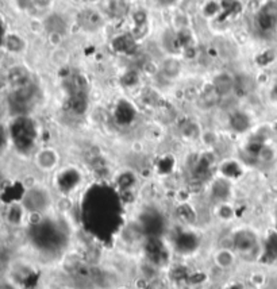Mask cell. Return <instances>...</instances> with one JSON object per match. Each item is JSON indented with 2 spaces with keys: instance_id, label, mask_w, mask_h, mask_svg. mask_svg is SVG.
I'll list each match as a JSON object with an SVG mask.
<instances>
[{
  "instance_id": "3957f363",
  "label": "cell",
  "mask_w": 277,
  "mask_h": 289,
  "mask_svg": "<svg viewBox=\"0 0 277 289\" xmlns=\"http://www.w3.org/2000/svg\"><path fill=\"white\" fill-rule=\"evenodd\" d=\"M274 95H276V97H277V84H276V87H274Z\"/></svg>"
},
{
  "instance_id": "6da1fadb",
  "label": "cell",
  "mask_w": 277,
  "mask_h": 289,
  "mask_svg": "<svg viewBox=\"0 0 277 289\" xmlns=\"http://www.w3.org/2000/svg\"><path fill=\"white\" fill-rule=\"evenodd\" d=\"M0 289H16V286L8 281H0Z\"/></svg>"
},
{
  "instance_id": "7a4b0ae2",
  "label": "cell",
  "mask_w": 277,
  "mask_h": 289,
  "mask_svg": "<svg viewBox=\"0 0 277 289\" xmlns=\"http://www.w3.org/2000/svg\"><path fill=\"white\" fill-rule=\"evenodd\" d=\"M2 272H3V262H2V258H0V276H2Z\"/></svg>"
}]
</instances>
